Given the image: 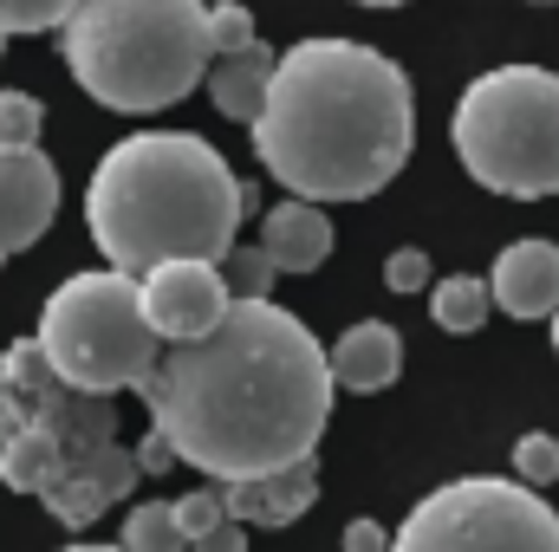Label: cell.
<instances>
[{"mask_svg":"<svg viewBox=\"0 0 559 552\" xmlns=\"http://www.w3.org/2000/svg\"><path fill=\"white\" fill-rule=\"evenodd\" d=\"M332 391V358L306 319L274 299H235L209 338L163 345L143 410L182 468L228 488L312 461Z\"/></svg>","mask_w":559,"mask_h":552,"instance_id":"1","label":"cell"},{"mask_svg":"<svg viewBox=\"0 0 559 552\" xmlns=\"http://www.w3.org/2000/svg\"><path fill=\"white\" fill-rule=\"evenodd\" d=\"M417 149L411 72L365 39H299L274 59L254 156L299 202H365Z\"/></svg>","mask_w":559,"mask_h":552,"instance_id":"2","label":"cell"},{"mask_svg":"<svg viewBox=\"0 0 559 552\" xmlns=\"http://www.w3.org/2000/svg\"><path fill=\"white\" fill-rule=\"evenodd\" d=\"M241 176L195 131L118 137L85 182V228L98 254L131 279L163 261H222L241 235Z\"/></svg>","mask_w":559,"mask_h":552,"instance_id":"3","label":"cell"},{"mask_svg":"<svg viewBox=\"0 0 559 552\" xmlns=\"http://www.w3.org/2000/svg\"><path fill=\"white\" fill-rule=\"evenodd\" d=\"M7 364V455L0 488L39 501L59 527H98L138 488V455L118 442V404L72 391L39 338H13Z\"/></svg>","mask_w":559,"mask_h":552,"instance_id":"4","label":"cell"},{"mask_svg":"<svg viewBox=\"0 0 559 552\" xmlns=\"http://www.w3.org/2000/svg\"><path fill=\"white\" fill-rule=\"evenodd\" d=\"M59 52L79 92L124 118L182 105L215 65L202 0H79Z\"/></svg>","mask_w":559,"mask_h":552,"instance_id":"5","label":"cell"},{"mask_svg":"<svg viewBox=\"0 0 559 552\" xmlns=\"http://www.w3.org/2000/svg\"><path fill=\"white\" fill-rule=\"evenodd\" d=\"M449 143L462 169L508 202L559 195V72L495 65L468 79L449 118Z\"/></svg>","mask_w":559,"mask_h":552,"instance_id":"6","label":"cell"},{"mask_svg":"<svg viewBox=\"0 0 559 552\" xmlns=\"http://www.w3.org/2000/svg\"><path fill=\"white\" fill-rule=\"evenodd\" d=\"M33 338H39L46 364L72 391H92V397L143 391L156 358H163V338L150 332V319L138 305V279L118 274V267L59 279V292H46V312H39Z\"/></svg>","mask_w":559,"mask_h":552,"instance_id":"7","label":"cell"},{"mask_svg":"<svg viewBox=\"0 0 559 552\" xmlns=\"http://www.w3.org/2000/svg\"><path fill=\"white\" fill-rule=\"evenodd\" d=\"M391 552H559V514L514 475H462L404 514Z\"/></svg>","mask_w":559,"mask_h":552,"instance_id":"8","label":"cell"},{"mask_svg":"<svg viewBox=\"0 0 559 552\" xmlns=\"http://www.w3.org/2000/svg\"><path fill=\"white\" fill-rule=\"evenodd\" d=\"M138 305L163 345H189V338H209L228 319L235 292H228L215 261H163L138 279Z\"/></svg>","mask_w":559,"mask_h":552,"instance_id":"9","label":"cell"},{"mask_svg":"<svg viewBox=\"0 0 559 552\" xmlns=\"http://www.w3.org/2000/svg\"><path fill=\"white\" fill-rule=\"evenodd\" d=\"M59 215V169L46 149H7L0 143V261L26 254Z\"/></svg>","mask_w":559,"mask_h":552,"instance_id":"10","label":"cell"},{"mask_svg":"<svg viewBox=\"0 0 559 552\" xmlns=\"http://www.w3.org/2000/svg\"><path fill=\"white\" fill-rule=\"evenodd\" d=\"M488 292H495V312L508 319H554L559 312V241H508L495 254V274H488Z\"/></svg>","mask_w":559,"mask_h":552,"instance_id":"11","label":"cell"},{"mask_svg":"<svg viewBox=\"0 0 559 552\" xmlns=\"http://www.w3.org/2000/svg\"><path fill=\"white\" fill-rule=\"evenodd\" d=\"M332 241L338 235H332V215L319 202L286 195V202H274L261 215V248H267V261H274L280 274H319L332 261Z\"/></svg>","mask_w":559,"mask_h":552,"instance_id":"12","label":"cell"},{"mask_svg":"<svg viewBox=\"0 0 559 552\" xmlns=\"http://www.w3.org/2000/svg\"><path fill=\"white\" fill-rule=\"evenodd\" d=\"M325 358L338 391H391L404 371V332L384 319H358L338 332V345H325Z\"/></svg>","mask_w":559,"mask_h":552,"instance_id":"13","label":"cell"},{"mask_svg":"<svg viewBox=\"0 0 559 552\" xmlns=\"http://www.w3.org/2000/svg\"><path fill=\"white\" fill-rule=\"evenodd\" d=\"M222 494H228V520H241V527H293L319 501V468L293 461L280 475H261V481H228Z\"/></svg>","mask_w":559,"mask_h":552,"instance_id":"14","label":"cell"},{"mask_svg":"<svg viewBox=\"0 0 559 552\" xmlns=\"http://www.w3.org/2000/svg\"><path fill=\"white\" fill-rule=\"evenodd\" d=\"M274 59H280V52H267V46H254V52H228V59H215V65H209V98H215V111L254 131V118L267 111V85H274Z\"/></svg>","mask_w":559,"mask_h":552,"instance_id":"15","label":"cell"},{"mask_svg":"<svg viewBox=\"0 0 559 552\" xmlns=\"http://www.w3.org/2000/svg\"><path fill=\"white\" fill-rule=\"evenodd\" d=\"M488 312H495V292H488V279L475 274H449L429 286V319L442 325V332H481L488 325Z\"/></svg>","mask_w":559,"mask_h":552,"instance_id":"16","label":"cell"},{"mask_svg":"<svg viewBox=\"0 0 559 552\" xmlns=\"http://www.w3.org/2000/svg\"><path fill=\"white\" fill-rule=\"evenodd\" d=\"M124 552H189V533L176 527V501H138L124 514Z\"/></svg>","mask_w":559,"mask_h":552,"instance_id":"17","label":"cell"},{"mask_svg":"<svg viewBox=\"0 0 559 552\" xmlns=\"http://www.w3.org/2000/svg\"><path fill=\"white\" fill-rule=\"evenodd\" d=\"M215 267H222V279H228V292H235V299H267V292H274V279H280V267L267 261V248H261V241H254V248H248V241H235Z\"/></svg>","mask_w":559,"mask_h":552,"instance_id":"18","label":"cell"},{"mask_svg":"<svg viewBox=\"0 0 559 552\" xmlns=\"http://www.w3.org/2000/svg\"><path fill=\"white\" fill-rule=\"evenodd\" d=\"M209 39H215V59L254 52V46H261V26H254V13H248L241 0H215V7H209Z\"/></svg>","mask_w":559,"mask_h":552,"instance_id":"19","label":"cell"},{"mask_svg":"<svg viewBox=\"0 0 559 552\" xmlns=\"http://www.w3.org/2000/svg\"><path fill=\"white\" fill-rule=\"evenodd\" d=\"M79 0H0V33H66Z\"/></svg>","mask_w":559,"mask_h":552,"instance_id":"20","label":"cell"},{"mask_svg":"<svg viewBox=\"0 0 559 552\" xmlns=\"http://www.w3.org/2000/svg\"><path fill=\"white\" fill-rule=\"evenodd\" d=\"M39 131H46V111L33 92H0V143L7 149H39Z\"/></svg>","mask_w":559,"mask_h":552,"instance_id":"21","label":"cell"},{"mask_svg":"<svg viewBox=\"0 0 559 552\" xmlns=\"http://www.w3.org/2000/svg\"><path fill=\"white\" fill-rule=\"evenodd\" d=\"M176 527L189 533V547L215 527H228V494L222 488H195V494H176Z\"/></svg>","mask_w":559,"mask_h":552,"instance_id":"22","label":"cell"},{"mask_svg":"<svg viewBox=\"0 0 559 552\" xmlns=\"http://www.w3.org/2000/svg\"><path fill=\"white\" fill-rule=\"evenodd\" d=\"M514 481H527V488L559 481V442L547 435V429H534V435L514 442Z\"/></svg>","mask_w":559,"mask_h":552,"instance_id":"23","label":"cell"},{"mask_svg":"<svg viewBox=\"0 0 559 552\" xmlns=\"http://www.w3.org/2000/svg\"><path fill=\"white\" fill-rule=\"evenodd\" d=\"M384 286H391V292H404V299H411V292H429V286H436V279H429V254L397 248V254L384 261Z\"/></svg>","mask_w":559,"mask_h":552,"instance_id":"24","label":"cell"},{"mask_svg":"<svg viewBox=\"0 0 559 552\" xmlns=\"http://www.w3.org/2000/svg\"><path fill=\"white\" fill-rule=\"evenodd\" d=\"M345 552H391V533L378 520H352L345 527Z\"/></svg>","mask_w":559,"mask_h":552,"instance_id":"25","label":"cell"},{"mask_svg":"<svg viewBox=\"0 0 559 552\" xmlns=\"http://www.w3.org/2000/svg\"><path fill=\"white\" fill-rule=\"evenodd\" d=\"M189 552H248V527L241 520H228V527H215V533H202Z\"/></svg>","mask_w":559,"mask_h":552,"instance_id":"26","label":"cell"},{"mask_svg":"<svg viewBox=\"0 0 559 552\" xmlns=\"http://www.w3.org/2000/svg\"><path fill=\"white\" fill-rule=\"evenodd\" d=\"M138 468H143V475H163V468H176V455H169V442H163L156 429L138 442Z\"/></svg>","mask_w":559,"mask_h":552,"instance_id":"27","label":"cell"},{"mask_svg":"<svg viewBox=\"0 0 559 552\" xmlns=\"http://www.w3.org/2000/svg\"><path fill=\"white\" fill-rule=\"evenodd\" d=\"M0 455H7V364H0Z\"/></svg>","mask_w":559,"mask_h":552,"instance_id":"28","label":"cell"},{"mask_svg":"<svg viewBox=\"0 0 559 552\" xmlns=\"http://www.w3.org/2000/svg\"><path fill=\"white\" fill-rule=\"evenodd\" d=\"M59 552H124V547H105V540H72V547H59Z\"/></svg>","mask_w":559,"mask_h":552,"instance_id":"29","label":"cell"},{"mask_svg":"<svg viewBox=\"0 0 559 552\" xmlns=\"http://www.w3.org/2000/svg\"><path fill=\"white\" fill-rule=\"evenodd\" d=\"M358 7H404V0H358Z\"/></svg>","mask_w":559,"mask_h":552,"instance_id":"30","label":"cell"},{"mask_svg":"<svg viewBox=\"0 0 559 552\" xmlns=\"http://www.w3.org/2000/svg\"><path fill=\"white\" fill-rule=\"evenodd\" d=\"M554 351H559V312H554Z\"/></svg>","mask_w":559,"mask_h":552,"instance_id":"31","label":"cell"},{"mask_svg":"<svg viewBox=\"0 0 559 552\" xmlns=\"http://www.w3.org/2000/svg\"><path fill=\"white\" fill-rule=\"evenodd\" d=\"M0 52H7V33H0Z\"/></svg>","mask_w":559,"mask_h":552,"instance_id":"32","label":"cell"}]
</instances>
